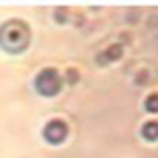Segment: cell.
<instances>
[{
  "instance_id": "cell-1",
  "label": "cell",
  "mask_w": 158,
  "mask_h": 158,
  "mask_svg": "<svg viewBox=\"0 0 158 158\" xmlns=\"http://www.w3.org/2000/svg\"><path fill=\"white\" fill-rule=\"evenodd\" d=\"M30 42V30L20 20H10L0 28V46L6 52L18 53L28 46Z\"/></svg>"
},
{
  "instance_id": "cell-2",
  "label": "cell",
  "mask_w": 158,
  "mask_h": 158,
  "mask_svg": "<svg viewBox=\"0 0 158 158\" xmlns=\"http://www.w3.org/2000/svg\"><path fill=\"white\" fill-rule=\"evenodd\" d=\"M36 87L42 95H56L59 91V75L56 69H44L36 79Z\"/></svg>"
},
{
  "instance_id": "cell-3",
  "label": "cell",
  "mask_w": 158,
  "mask_h": 158,
  "mask_svg": "<svg viewBox=\"0 0 158 158\" xmlns=\"http://www.w3.org/2000/svg\"><path fill=\"white\" fill-rule=\"evenodd\" d=\"M44 135H46V138H48L49 142L57 144V142H61L63 138H65V135H67V127L63 125L61 121H52V123L46 127Z\"/></svg>"
}]
</instances>
